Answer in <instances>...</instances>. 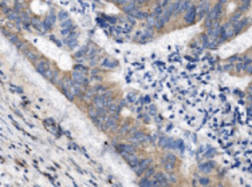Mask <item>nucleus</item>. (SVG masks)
<instances>
[{"mask_svg":"<svg viewBox=\"0 0 252 187\" xmlns=\"http://www.w3.org/2000/svg\"><path fill=\"white\" fill-rule=\"evenodd\" d=\"M145 172H146V175H148V176H152V175H154V171H153V168H148V170H146V171H145Z\"/></svg>","mask_w":252,"mask_h":187,"instance_id":"29","label":"nucleus"},{"mask_svg":"<svg viewBox=\"0 0 252 187\" xmlns=\"http://www.w3.org/2000/svg\"><path fill=\"white\" fill-rule=\"evenodd\" d=\"M105 100H106V98H105V95H97L95 98L93 99V106L95 108H106L105 107Z\"/></svg>","mask_w":252,"mask_h":187,"instance_id":"11","label":"nucleus"},{"mask_svg":"<svg viewBox=\"0 0 252 187\" xmlns=\"http://www.w3.org/2000/svg\"><path fill=\"white\" fill-rule=\"evenodd\" d=\"M217 187H224V186H221V185H219V186H217Z\"/></svg>","mask_w":252,"mask_h":187,"instance_id":"33","label":"nucleus"},{"mask_svg":"<svg viewBox=\"0 0 252 187\" xmlns=\"http://www.w3.org/2000/svg\"><path fill=\"white\" fill-rule=\"evenodd\" d=\"M50 68H51L50 62L46 60V59H39V60L35 62V70L39 72V74H42V75H44Z\"/></svg>","mask_w":252,"mask_h":187,"instance_id":"1","label":"nucleus"},{"mask_svg":"<svg viewBox=\"0 0 252 187\" xmlns=\"http://www.w3.org/2000/svg\"><path fill=\"white\" fill-rule=\"evenodd\" d=\"M125 158H126V160H127V163H129V166L135 171V170H137V167L140 166V163H141V159L138 158L137 155H134V154H133V155H127V156H125Z\"/></svg>","mask_w":252,"mask_h":187,"instance_id":"8","label":"nucleus"},{"mask_svg":"<svg viewBox=\"0 0 252 187\" xmlns=\"http://www.w3.org/2000/svg\"><path fill=\"white\" fill-rule=\"evenodd\" d=\"M63 43H65L67 47H69L70 50L75 48V47H76V35H74V32H72L70 36L65 37V41H63Z\"/></svg>","mask_w":252,"mask_h":187,"instance_id":"13","label":"nucleus"},{"mask_svg":"<svg viewBox=\"0 0 252 187\" xmlns=\"http://www.w3.org/2000/svg\"><path fill=\"white\" fill-rule=\"evenodd\" d=\"M166 176H168V180L172 182V183H176V182H177V179H176V176H174V175H166Z\"/></svg>","mask_w":252,"mask_h":187,"instance_id":"27","label":"nucleus"},{"mask_svg":"<svg viewBox=\"0 0 252 187\" xmlns=\"http://www.w3.org/2000/svg\"><path fill=\"white\" fill-rule=\"evenodd\" d=\"M135 2H137L138 4H145V3L148 2V0H135Z\"/></svg>","mask_w":252,"mask_h":187,"instance_id":"32","label":"nucleus"},{"mask_svg":"<svg viewBox=\"0 0 252 187\" xmlns=\"http://www.w3.org/2000/svg\"><path fill=\"white\" fill-rule=\"evenodd\" d=\"M196 18H197V10L193 7V8H190V10H188L185 12V16H184V20H185V24H193L195 23V20Z\"/></svg>","mask_w":252,"mask_h":187,"instance_id":"4","label":"nucleus"},{"mask_svg":"<svg viewBox=\"0 0 252 187\" xmlns=\"http://www.w3.org/2000/svg\"><path fill=\"white\" fill-rule=\"evenodd\" d=\"M135 10H137V2H135V0H131V2H129L127 4L123 6V11H125L127 15H130L131 12L135 11Z\"/></svg>","mask_w":252,"mask_h":187,"instance_id":"15","label":"nucleus"},{"mask_svg":"<svg viewBox=\"0 0 252 187\" xmlns=\"http://www.w3.org/2000/svg\"><path fill=\"white\" fill-rule=\"evenodd\" d=\"M149 110H150V112L153 114V115H156V112H157V108L154 107V106H150V107H149Z\"/></svg>","mask_w":252,"mask_h":187,"instance_id":"31","label":"nucleus"},{"mask_svg":"<svg viewBox=\"0 0 252 187\" xmlns=\"http://www.w3.org/2000/svg\"><path fill=\"white\" fill-rule=\"evenodd\" d=\"M127 99H129V102H134L135 100V98H137V95H133V94H129V95L126 96Z\"/></svg>","mask_w":252,"mask_h":187,"instance_id":"28","label":"nucleus"},{"mask_svg":"<svg viewBox=\"0 0 252 187\" xmlns=\"http://www.w3.org/2000/svg\"><path fill=\"white\" fill-rule=\"evenodd\" d=\"M121 107H122V104H121V106H118V104H115V103H112V104H110L108 108H109V111L114 112V111H117V110H119Z\"/></svg>","mask_w":252,"mask_h":187,"instance_id":"21","label":"nucleus"},{"mask_svg":"<svg viewBox=\"0 0 252 187\" xmlns=\"http://www.w3.org/2000/svg\"><path fill=\"white\" fill-rule=\"evenodd\" d=\"M213 167H215V163L213 162H205V163L200 164L199 171L203 172V174H211L213 171Z\"/></svg>","mask_w":252,"mask_h":187,"instance_id":"12","label":"nucleus"},{"mask_svg":"<svg viewBox=\"0 0 252 187\" xmlns=\"http://www.w3.org/2000/svg\"><path fill=\"white\" fill-rule=\"evenodd\" d=\"M58 19L61 20V22H66V20H69V14H67L66 11H59V14H58Z\"/></svg>","mask_w":252,"mask_h":187,"instance_id":"19","label":"nucleus"},{"mask_svg":"<svg viewBox=\"0 0 252 187\" xmlns=\"http://www.w3.org/2000/svg\"><path fill=\"white\" fill-rule=\"evenodd\" d=\"M150 163H152V159L150 158L142 159V160H141V163H140V166L137 167V170H135V174H137V175H142V172H145L149 168V164H150Z\"/></svg>","mask_w":252,"mask_h":187,"instance_id":"7","label":"nucleus"},{"mask_svg":"<svg viewBox=\"0 0 252 187\" xmlns=\"http://www.w3.org/2000/svg\"><path fill=\"white\" fill-rule=\"evenodd\" d=\"M72 25H74L72 20L69 19V20H66V22H63V23H62V28H72Z\"/></svg>","mask_w":252,"mask_h":187,"instance_id":"20","label":"nucleus"},{"mask_svg":"<svg viewBox=\"0 0 252 187\" xmlns=\"http://www.w3.org/2000/svg\"><path fill=\"white\" fill-rule=\"evenodd\" d=\"M129 126H127V124H123L122 127H121V128H119V134H125V133H129Z\"/></svg>","mask_w":252,"mask_h":187,"instance_id":"25","label":"nucleus"},{"mask_svg":"<svg viewBox=\"0 0 252 187\" xmlns=\"http://www.w3.org/2000/svg\"><path fill=\"white\" fill-rule=\"evenodd\" d=\"M10 88H11V90H14V91H16V92H20V94L23 92V91H22V88H19V87H15V86H10Z\"/></svg>","mask_w":252,"mask_h":187,"instance_id":"30","label":"nucleus"},{"mask_svg":"<svg viewBox=\"0 0 252 187\" xmlns=\"http://www.w3.org/2000/svg\"><path fill=\"white\" fill-rule=\"evenodd\" d=\"M117 120H118V115H113V116H109V119L105 122V127L103 130L105 131H115L117 130Z\"/></svg>","mask_w":252,"mask_h":187,"instance_id":"2","label":"nucleus"},{"mask_svg":"<svg viewBox=\"0 0 252 187\" xmlns=\"http://www.w3.org/2000/svg\"><path fill=\"white\" fill-rule=\"evenodd\" d=\"M199 182H200V185L207 186V185H209V182H211V180H209L207 176H201V178H200V179H199Z\"/></svg>","mask_w":252,"mask_h":187,"instance_id":"23","label":"nucleus"},{"mask_svg":"<svg viewBox=\"0 0 252 187\" xmlns=\"http://www.w3.org/2000/svg\"><path fill=\"white\" fill-rule=\"evenodd\" d=\"M62 80H63V75H62L59 71H55V74H54V76H53V79H51L50 82H51V83H54V84H61Z\"/></svg>","mask_w":252,"mask_h":187,"instance_id":"17","label":"nucleus"},{"mask_svg":"<svg viewBox=\"0 0 252 187\" xmlns=\"http://www.w3.org/2000/svg\"><path fill=\"white\" fill-rule=\"evenodd\" d=\"M101 66L103 67V68H106V70H114V68H117V67H118V62L115 60V59L106 58V59L102 60Z\"/></svg>","mask_w":252,"mask_h":187,"instance_id":"6","label":"nucleus"},{"mask_svg":"<svg viewBox=\"0 0 252 187\" xmlns=\"http://www.w3.org/2000/svg\"><path fill=\"white\" fill-rule=\"evenodd\" d=\"M121 147V154L123 156H127V155H133L135 152V147L134 146H130V144H123V146H119Z\"/></svg>","mask_w":252,"mask_h":187,"instance_id":"14","label":"nucleus"},{"mask_svg":"<svg viewBox=\"0 0 252 187\" xmlns=\"http://www.w3.org/2000/svg\"><path fill=\"white\" fill-rule=\"evenodd\" d=\"M154 179H156V183L160 187H166V186H168V183H169L168 176H166L165 174H161V172L154 174Z\"/></svg>","mask_w":252,"mask_h":187,"instance_id":"9","label":"nucleus"},{"mask_svg":"<svg viewBox=\"0 0 252 187\" xmlns=\"http://www.w3.org/2000/svg\"><path fill=\"white\" fill-rule=\"evenodd\" d=\"M174 148H177V150L182 151V150H184V143L181 142V140H176V142H174Z\"/></svg>","mask_w":252,"mask_h":187,"instance_id":"22","label":"nucleus"},{"mask_svg":"<svg viewBox=\"0 0 252 187\" xmlns=\"http://www.w3.org/2000/svg\"><path fill=\"white\" fill-rule=\"evenodd\" d=\"M71 79L74 80L75 83H79V84H87V78L85 76V72H80V71H72L71 72Z\"/></svg>","mask_w":252,"mask_h":187,"instance_id":"3","label":"nucleus"},{"mask_svg":"<svg viewBox=\"0 0 252 187\" xmlns=\"http://www.w3.org/2000/svg\"><path fill=\"white\" fill-rule=\"evenodd\" d=\"M55 20H57V15H55L54 12H50V14L46 16V19H43V22H44V25H46L47 31L53 28V25H54V23H55Z\"/></svg>","mask_w":252,"mask_h":187,"instance_id":"10","label":"nucleus"},{"mask_svg":"<svg viewBox=\"0 0 252 187\" xmlns=\"http://www.w3.org/2000/svg\"><path fill=\"white\" fill-rule=\"evenodd\" d=\"M196 10H197V16H200V18H204L207 14L211 12V8H209V2H208V0H204V2L200 3V6L196 8Z\"/></svg>","mask_w":252,"mask_h":187,"instance_id":"5","label":"nucleus"},{"mask_svg":"<svg viewBox=\"0 0 252 187\" xmlns=\"http://www.w3.org/2000/svg\"><path fill=\"white\" fill-rule=\"evenodd\" d=\"M23 52H24L25 56H27V59H30V60H32V62H36L38 60V54L32 52V51H30V50H24Z\"/></svg>","mask_w":252,"mask_h":187,"instance_id":"18","label":"nucleus"},{"mask_svg":"<svg viewBox=\"0 0 252 187\" xmlns=\"http://www.w3.org/2000/svg\"><path fill=\"white\" fill-rule=\"evenodd\" d=\"M74 70H75V71H80V72H85V71H86L87 68H86V67H85V66L75 64V66H74Z\"/></svg>","mask_w":252,"mask_h":187,"instance_id":"24","label":"nucleus"},{"mask_svg":"<svg viewBox=\"0 0 252 187\" xmlns=\"http://www.w3.org/2000/svg\"><path fill=\"white\" fill-rule=\"evenodd\" d=\"M165 168H166V171H173L174 170V163H165Z\"/></svg>","mask_w":252,"mask_h":187,"instance_id":"26","label":"nucleus"},{"mask_svg":"<svg viewBox=\"0 0 252 187\" xmlns=\"http://www.w3.org/2000/svg\"><path fill=\"white\" fill-rule=\"evenodd\" d=\"M140 187H157V183L150 179H148V178H145V179L140 180Z\"/></svg>","mask_w":252,"mask_h":187,"instance_id":"16","label":"nucleus"}]
</instances>
